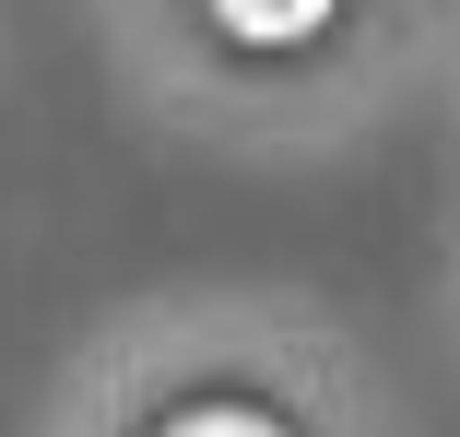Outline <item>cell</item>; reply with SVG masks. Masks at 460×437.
<instances>
[{
    "instance_id": "6da1fadb",
    "label": "cell",
    "mask_w": 460,
    "mask_h": 437,
    "mask_svg": "<svg viewBox=\"0 0 460 437\" xmlns=\"http://www.w3.org/2000/svg\"><path fill=\"white\" fill-rule=\"evenodd\" d=\"M213 24L248 36V48H296V36L331 24V0H213Z\"/></svg>"
},
{
    "instance_id": "7a4b0ae2",
    "label": "cell",
    "mask_w": 460,
    "mask_h": 437,
    "mask_svg": "<svg viewBox=\"0 0 460 437\" xmlns=\"http://www.w3.org/2000/svg\"><path fill=\"white\" fill-rule=\"evenodd\" d=\"M154 437H284L271 414H248V402H190V414H165Z\"/></svg>"
}]
</instances>
